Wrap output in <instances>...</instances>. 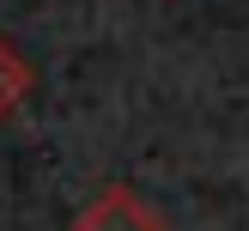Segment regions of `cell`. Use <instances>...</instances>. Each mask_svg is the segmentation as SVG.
<instances>
[{"instance_id":"7a4b0ae2","label":"cell","mask_w":249,"mask_h":231,"mask_svg":"<svg viewBox=\"0 0 249 231\" xmlns=\"http://www.w3.org/2000/svg\"><path fill=\"white\" fill-rule=\"evenodd\" d=\"M24 97H31V61H24V49L12 43V36H0V122H6Z\"/></svg>"},{"instance_id":"6da1fadb","label":"cell","mask_w":249,"mask_h":231,"mask_svg":"<svg viewBox=\"0 0 249 231\" xmlns=\"http://www.w3.org/2000/svg\"><path fill=\"white\" fill-rule=\"evenodd\" d=\"M67 231H164V213L134 182H104L85 195V207L73 213Z\"/></svg>"}]
</instances>
